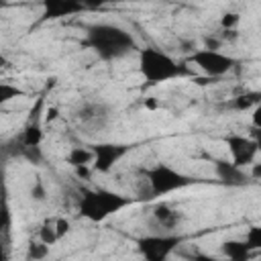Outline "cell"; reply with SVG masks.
<instances>
[{"instance_id":"6da1fadb","label":"cell","mask_w":261,"mask_h":261,"mask_svg":"<svg viewBox=\"0 0 261 261\" xmlns=\"http://www.w3.org/2000/svg\"><path fill=\"white\" fill-rule=\"evenodd\" d=\"M84 43L104 61L120 59L133 51H137V39L126 29L112 22H96L86 31Z\"/></svg>"},{"instance_id":"7a4b0ae2","label":"cell","mask_w":261,"mask_h":261,"mask_svg":"<svg viewBox=\"0 0 261 261\" xmlns=\"http://www.w3.org/2000/svg\"><path fill=\"white\" fill-rule=\"evenodd\" d=\"M192 184H196L192 175H186L184 171L167 163H157L141 171V175L135 181V192L141 200H155L159 196H167L177 190H184Z\"/></svg>"},{"instance_id":"3957f363","label":"cell","mask_w":261,"mask_h":261,"mask_svg":"<svg viewBox=\"0 0 261 261\" xmlns=\"http://www.w3.org/2000/svg\"><path fill=\"white\" fill-rule=\"evenodd\" d=\"M139 71L149 84H161L179 80L192 73L186 63H179L167 51L159 47H143L139 49Z\"/></svg>"},{"instance_id":"277c9868","label":"cell","mask_w":261,"mask_h":261,"mask_svg":"<svg viewBox=\"0 0 261 261\" xmlns=\"http://www.w3.org/2000/svg\"><path fill=\"white\" fill-rule=\"evenodd\" d=\"M128 204H133L130 196H122L106 188H90V190H82L77 210L90 222H102L114 212H120L122 208H126Z\"/></svg>"},{"instance_id":"5b68a950","label":"cell","mask_w":261,"mask_h":261,"mask_svg":"<svg viewBox=\"0 0 261 261\" xmlns=\"http://www.w3.org/2000/svg\"><path fill=\"white\" fill-rule=\"evenodd\" d=\"M186 65L190 69L200 71L202 75L216 80V77H224L226 73H230L237 65V59L230 57L228 53H224L222 49H196L186 57Z\"/></svg>"},{"instance_id":"8992f818","label":"cell","mask_w":261,"mask_h":261,"mask_svg":"<svg viewBox=\"0 0 261 261\" xmlns=\"http://www.w3.org/2000/svg\"><path fill=\"white\" fill-rule=\"evenodd\" d=\"M177 245H181V237L175 232H155L141 237L137 241L139 253L149 261H161L175 253Z\"/></svg>"},{"instance_id":"52a82bcc","label":"cell","mask_w":261,"mask_h":261,"mask_svg":"<svg viewBox=\"0 0 261 261\" xmlns=\"http://www.w3.org/2000/svg\"><path fill=\"white\" fill-rule=\"evenodd\" d=\"M226 147H228V155L230 161L239 167H249L257 155H259V143L255 137H247V135H228L226 137Z\"/></svg>"},{"instance_id":"ba28073f","label":"cell","mask_w":261,"mask_h":261,"mask_svg":"<svg viewBox=\"0 0 261 261\" xmlns=\"http://www.w3.org/2000/svg\"><path fill=\"white\" fill-rule=\"evenodd\" d=\"M128 145H118V143H96L92 145L94 151V161L92 169L94 173H110L114 165L128 153Z\"/></svg>"},{"instance_id":"9c48e42d","label":"cell","mask_w":261,"mask_h":261,"mask_svg":"<svg viewBox=\"0 0 261 261\" xmlns=\"http://www.w3.org/2000/svg\"><path fill=\"white\" fill-rule=\"evenodd\" d=\"M73 116L80 122V126H86V128H92V130H100L110 120V108L104 102H82L75 108Z\"/></svg>"},{"instance_id":"30bf717a","label":"cell","mask_w":261,"mask_h":261,"mask_svg":"<svg viewBox=\"0 0 261 261\" xmlns=\"http://www.w3.org/2000/svg\"><path fill=\"white\" fill-rule=\"evenodd\" d=\"M151 218H153V224L161 230V232H175V228L181 224V212L177 208H173L171 204L167 202H159L153 206L151 210Z\"/></svg>"},{"instance_id":"8fae6325","label":"cell","mask_w":261,"mask_h":261,"mask_svg":"<svg viewBox=\"0 0 261 261\" xmlns=\"http://www.w3.org/2000/svg\"><path fill=\"white\" fill-rule=\"evenodd\" d=\"M214 171H216V177H218L224 186H230V188L245 186L247 179H249L247 169L234 165L230 159H216V161H214Z\"/></svg>"},{"instance_id":"7c38bea8","label":"cell","mask_w":261,"mask_h":261,"mask_svg":"<svg viewBox=\"0 0 261 261\" xmlns=\"http://www.w3.org/2000/svg\"><path fill=\"white\" fill-rule=\"evenodd\" d=\"M86 10L82 0H43V14L45 18H63Z\"/></svg>"},{"instance_id":"4fadbf2b","label":"cell","mask_w":261,"mask_h":261,"mask_svg":"<svg viewBox=\"0 0 261 261\" xmlns=\"http://www.w3.org/2000/svg\"><path fill=\"white\" fill-rule=\"evenodd\" d=\"M257 251H253L243 239H228L220 243V255L230 261H249L255 257Z\"/></svg>"},{"instance_id":"5bb4252c","label":"cell","mask_w":261,"mask_h":261,"mask_svg":"<svg viewBox=\"0 0 261 261\" xmlns=\"http://www.w3.org/2000/svg\"><path fill=\"white\" fill-rule=\"evenodd\" d=\"M92 161H94L92 145H73V147H69V151L65 155V163L71 169L80 167V165H92Z\"/></svg>"},{"instance_id":"9a60e30c","label":"cell","mask_w":261,"mask_h":261,"mask_svg":"<svg viewBox=\"0 0 261 261\" xmlns=\"http://www.w3.org/2000/svg\"><path fill=\"white\" fill-rule=\"evenodd\" d=\"M228 106L232 110H237V112H249L255 106H259V92H243V94L234 96L228 102Z\"/></svg>"},{"instance_id":"2e32d148","label":"cell","mask_w":261,"mask_h":261,"mask_svg":"<svg viewBox=\"0 0 261 261\" xmlns=\"http://www.w3.org/2000/svg\"><path fill=\"white\" fill-rule=\"evenodd\" d=\"M37 239L49 247L57 245L59 243V237H57V230H55V218H45L39 228H37Z\"/></svg>"},{"instance_id":"e0dca14e","label":"cell","mask_w":261,"mask_h":261,"mask_svg":"<svg viewBox=\"0 0 261 261\" xmlns=\"http://www.w3.org/2000/svg\"><path fill=\"white\" fill-rule=\"evenodd\" d=\"M18 96H22V90H20V88H16V86L10 84V82L0 80V106L12 102V100L18 98Z\"/></svg>"},{"instance_id":"ac0fdd59","label":"cell","mask_w":261,"mask_h":261,"mask_svg":"<svg viewBox=\"0 0 261 261\" xmlns=\"http://www.w3.org/2000/svg\"><path fill=\"white\" fill-rule=\"evenodd\" d=\"M47 255H49V245L41 243L39 239L29 243V247H27V257L29 259H45Z\"/></svg>"},{"instance_id":"d6986e66","label":"cell","mask_w":261,"mask_h":261,"mask_svg":"<svg viewBox=\"0 0 261 261\" xmlns=\"http://www.w3.org/2000/svg\"><path fill=\"white\" fill-rule=\"evenodd\" d=\"M243 241H245L253 251H259V249H261V228H259L257 224L249 226L247 232H245V237H243Z\"/></svg>"},{"instance_id":"ffe728a7","label":"cell","mask_w":261,"mask_h":261,"mask_svg":"<svg viewBox=\"0 0 261 261\" xmlns=\"http://www.w3.org/2000/svg\"><path fill=\"white\" fill-rule=\"evenodd\" d=\"M239 22H241V14H239V12H234V10L224 12V14L220 16V20H218L220 29H237V27H239Z\"/></svg>"},{"instance_id":"44dd1931","label":"cell","mask_w":261,"mask_h":261,"mask_svg":"<svg viewBox=\"0 0 261 261\" xmlns=\"http://www.w3.org/2000/svg\"><path fill=\"white\" fill-rule=\"evenodd\" d=\"M55 230H57L59 241H61L65 234H69V230H71V222H69V218H65V216H55Z\"/></svg>"},{"instance_id":"7402d4cb","label":"cell","mask_w":261,"mask_h":261,"mask_svg":"<svg viewBox=\"0 0 261 261\" xmlns=\"http://www.w3.org/2000/svg\"><path fill=\"white\" fill-rule=\"evenodd\" d=\"M31 198L37 200V202H43L47 198V188H45V184L41 179L33 181V186H31Z\"/></svg>"},{"instance_id":"603a6c76","label":"cell","mask_w":261,"mask_h":261,"mask_svg":"<svg viewBox=\"0 0 261 261\" xmlns=\"http://www.w3.org/2000/svg\"><path fill=\"white\" fill-rule=\"evenodd\" d=\"M114 2H120V0H82V6L90 8V10H96V8H104L108 4H114Z\"/></svg>"},{"instance_id":"cb8c5ba5","label":"cell","mask_w":261,"mask_h":261,"mask_svg":"<svg viewBox=\"0 0 261 261\" xmlns=\"http://www.w3.org/2000/svg\"><path fill=\"white\" fill-rule=\"evenodd\" d=\"M224 47V43H222V39L218 37V35H206L204 37V49H222Z\"/></svg>"},{"instance_id":"d4e9b609","label":"cell","mask_w":261,"mask_h":261,"mask_svg":"<svg viewBox=\"0 0 261 261\" xmlns=\"http://www.w3.org/2000/svg\"><path fill=\"white\" fill-rule=\"evenodd\" d=\"M43 114H45V116H43L45 122H53V120L59 118V108H57V106H47V108L43 110Z\"/></svg>"},{"instance_id":"484cf974","label":"cell","mask_w":261,"mask_h":261,"mask_svg":"<svg viewBox=\"0 0 261 261\" xmlns=\"http://www.w3.org/2000/svg\"><path fill=\"white\" fill-rule=\"evenodd\" d=\"M145 108H149V110H155V108H157V102H155L153 98H147V100H145Z\"/></svg>"},{"instance_id":"4316f807","label":"cell","mask_w":261,"mask_h":261,"mask_svg":"<svg viewBox=\"0 0 261 261\" xmlns=\"http://www.w3.org/2000/svg\"><path fill=\"white\" fill-rule=\"evenodd\" d=\"M6 67H10V61L6 59V55L0 53V69H6Z\"/></svg>"},{"instance_id":"83f0119b","label":"cell","mask_w":261,"mask_h":261,"mask_svg":"<svg viewBox=\"0 0 261 261\" xmlns=\"http://www.w3.org/2000/svg\"><path fill=\"white\" fill-rule=\"evenodd\" d=\"M0 6H2V0H0Z\"/></svg>"},{"instance_id":"f1b7e54d","label":"cell","mask_w":261,"mask_h":261,"mask_svg":"<svg viewBox=\"0 0 261 261\" xmlns=\"http://www.w3.org/2000/svg\"><path fill=\"white\" fill-rule=\"evenodd\" d=\"M0 177H2V173H0Z\"/></svg>"}]
</instances>
